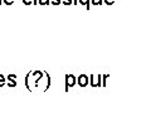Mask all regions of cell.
<instances>
[{
  "instance_id": "9a60e30c",
  "label": "cell",
  "mask_w": 151,
  "mask_h": 136,
  "mask_svg": "<svg viewBox=\"0 0 151 136\" xmlns=\"http://www.w3.org/2000/svg\"><path fill=\"white\" fill-rule=\"evenodd\" d=\"M62 4H64V5H70L72 0H62Z\"/></svg>"
},
{
  "instance_id": "6da1fadb",
  "label": "cell",
  "mask_w": 151,
  "mask_h": 136,
  "mask_svg": "<svg viewBox=\"0 0 151 136\" xmlns=\"http://www.w3.org/2000/svg\"><path fill=\"white\" fill-rule=\"evenodd\" d=\"M88 78H89L88 84H91V87L98 88L102 86V74L101 73H92L91 77H88Z\"/></svg>"
},
{
  "instance_id": "7a4b0ae2",
  "label": "cell",
  "mask_w": 151,
  "mask_h": 136,
  "mask_svg": "<svg viewBox=\"0 0 151 136\" xmlns=\"http://www.w3.org/2000/svg\"><path fill=\"white\" fill-rule=\"evenodd\" d=\"M64 91L68 92L69 88H73L76 86V76L74 74H65V79H64Z\"/></svg>"
},
{
  "instance_id": "8992f818",
  "label": "cell",
  "mask_w": 151,
  "mask_h": 136,
  "mask_svg": "<svg viewBox=\"0 0 151 136\" xmlns=\"http://www.w3.org/2000/svg\"><path fill=\"white\" fill-rule=\"evenodd\" d=\"M78 4H81V5L86 6V9H91V3H89V0H78Z\"/></svg>"
},
{
  "instance_id": "9c48e42d",
  "label": "cell",
  "mask_w": 151,
  "mask_h": 136,
  "mask_svg": "<svg viewBox=\"0 0 151 136\" xmlns=\"http://www.w3.org/2000/svg\"><path fill=\"white\" fill-rule=\"evenodd\" d=\"M89 3L92 5H101V4H103V0H89Z\"/></svg>"
},
{
  "instance_id": "2e32d148",
  "label": "cell",
  "mask_w": 151,
  "mask_h": 136,
  "mask_svg": "<svg viewBox=\"0 0 151 136\" xmlns=\"http://www.w3.org/2000/svg\"><path fill=\"white\" fill-rule=\"evenodd\" d=\"M72 4H74V5H77V4H78V0H72Z\"/></svg>"
},
{
  "instance_id": "e0dca14e",
  "label": "cell",
  "mask_w": 151,
  "mask_h": 136,
  "mask_svg": "<svg viewBox=\"0 0 151 136\" xmlns=\"http://www.w3.org/2000/svg\"><path fill=\"white\" fill-rule=\"evenodd\" d=\"M38 4V0H33V5H37Z\"/></svg>"
},
{
  "instance_id": "7c38bea8",
  "label": "cell",
  "mask_w": 151,
  "mask_h": 136,
  "mask_svg": "<svg viewBox=\"0 0 151 136\" xmlns=\"http://www.w3.org/2000/svg\"><path fill=\"white\" fill-rule=\"evenodd\" d=\"M115 1H116V0H103V3H105L106 5H113Z\"/></svg>"
},
{
  "instance_id": "52a82bcc",
  "label": "cell",
  "mask_w": 151,
  "mask_h": 136,
  "mask_svg": "<svg viewBox=\"0 0 151 136\" xmlns=\"http://www.w3.org/2000/svg\"><path fill=\"white\" fill-rule=\"evenodd\" d=\"M110 78V74H102V87L107 86V81Z\"/></svg>"
},
{
  "instance_id": "ba28073f",
  "label": "cell",
  "mask_w": 151,
  "mask_h": 136,
  "mask_svg": "<svg viewBox=\"0 0 151 136\" xmlns=\"http://www.w3.org/2000/svg\"><path fill=\"white\" fill-rule=\"evenodd\" d=\"M5 83H6V78H5V76H4L3 73H0V88L5 86Z\"/></svg>"
},
{
  "instance_id": "8fae6325",
  "label": "cell",
  "mask_w": 151,
  "mask_h": 136,
  "mask_svg": "<svg viewBox=\"0 0 151 136\" xmlns=\"http://www.w3.org/2000/svg\"><path fill=\"white\" fill-rule=\"evenodd\" d=\"M14 1L15 0H3V4H5V5H13Z\"/></svg>"
},
{
  "instance_id": "3957f363",
  "label": "cell",
  "mask_w": 151,
  "mask_h": 136,
  "mask_svg": "<svg viewBox=\"0 0 151 136\" xmlns=\"http://www.w3.org/2000/svg\"><path fill=\"white\" fill-rule=\"evenodd\" d=\"M88 83H89V78H88L87 74L82 73V74H79L78 77H76V84H78L79 87L84 88V87L88 86Z\"/></svg>"
},
{
  "instance_id": "30bf717a",
  "label": "cell",
  "mask_w": 151,
  "mask_h": 136,
  "mask_svg": "<svg viewBox=\"0 0 151 136\" xmlns=\"http://www.w3.org/2000/svg\"><path fill=\"white\" fill-rule=\"evenodd\" d=\"M38 4H40V5H48V4H50V0H38Z\"/></svg>"
},
{
  "instance_id": "277c9868",
  "label": "cell",
  "mask_w": 151,
  "mask_h": 136,
  "mask_svg": "<svg viewBox=\"0 0 151 136\" xmlns=\"http://www.w3.org/2000/svg\"><path fill=\"white\" fill-rule=\"evenodd\" d=\"M6 78V86L8 87H10V88H15L17 87V74L15 73H9L8 74V77H5Z\"/></svg>"
},
{
  "instance_id": "4fadbf2b",
  "label": "cell",
  "mask_w": 151,
  "mask_h": 136,
  "mask_svg": "<svg viewBox=\"0 0 151 136\" xmlns=\"http://www.w3.org/2000/svg\"><path fill=\"white\" fill-rule=\"evenodd\" d=\"M23 4H24V5H32L33 0H23Z\"/></svg>"
},
{
  "instance_id": "ac0fdd59",
  "label": "cell",
  "mask_w": 151,
  "mask_h": 136,
  "mask_svg": "<svg viewBox=\"0 0 151 136\" xmlns=\"http://www.w3.org/2000/svg\"><path fill=\"white\" fill-rule=\"evenodd\" d=\"M1 4H3V0H0V5H1Z\"/></svg>"
},
{
  "instance_id": "5bb4252c",
  "label": "cell",
  "mask_w": 151,
  "mask_h": 136,
  "mask_svg": "<svg viewBox=\"0 0 151 136\" xmlns=\"http://www.w3.org/2000/svg\"><path fill=\"white\" fill-rule=\"evenodd\" d=\"M50 1H52L53 5H59V4L62 3V0H50Z\"/></svg>"
},
{
  "instance_id": "5b68a950",
  "label": "cell",
  "mask_w": 151,
  "mask_h": 136,
  "mask_svg": "<svg viewBox=\"0 0 151 136\" xmlns=\"http://www.w3.org/2000/svg\"><path fill=\"white\" fill-rule=\"evenodd\" d=\"M24 82H25V87H27V90H28V91H29V92H33V91H34V90H33V87H32V84H30V72L25 76Z\"/></svg>"
}]
</instances>
